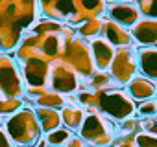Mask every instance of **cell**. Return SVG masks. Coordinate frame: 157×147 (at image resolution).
<instances>
[{"label": "cell", "mask_w": 157, "mask_h": 147, "mask_svg": "<svg viewBox=\"0 0 157 147\" xmlns=\"http://www.w3.org/2000/svg\"><path fill=\"white\" fill-rule=\"evenodd\" d=\"M140 129H142V132H146V134L157 136V116L144 118V120L140 121Z\"/></svg>", "instance_id": "d4e9b609"}, {"label": "cell", "mask_w": 157, "mask_h": 147, "mask_svg": "<svg viewBox=\"0 0 157 147\" xmlns=\"http://www.w3.org/2000/svg\"><path fill=\"white\" fill-rule=\"evenodd\" d=\"M0 92L8 99H21V76L10 57H0Z\"/></svg>", "instance_id": "5b68a950"}, {"label": "cell", "mask_w": 157, "mask_h": 147, "mask_svg": "<svg viewBox=\"0 0 157 147\" xmlns=\"http://www.w3.org/2000/svg\"><path fill=\"white\" fill-rule=\"evenodd\" d=\"M39 107H46V109H54V110H59V109H63L65 107V98L61 96V94H57V92H48V90H43L35 99H33Z\"/></svg>", "instance_id": "e0dca14e"}, {"label": "cell", "mask_w": 157, "mask_h": 147, "mask_svg": "<svg viewBox=\"0 0 157 147\" xmlns=\"http://www.w3.org/2000/svg\"><path fill=\"white\" fill-rule=\"evenodd\" d=\"M115 147H137L133 142V136H120L115 142Z\"/></svg>", "instance_id": "484cf974"}, {"label": "cell", "mask_w": 157, "mask_h": 147, "mask_svg": "<svg viewBox=\"0 0 157 147\" xmlns=\"http://www.w3.org/2000/svg\"><path fill=\"white\" fill-rule=\"evenodd\" d=\"M89 112L91 114L83 120L80 127V138L89 142L91 145L105 147L107 143L115 140V127L107 118L96 114L94 109H89Z\"/></svg>", "instance_id": "3957f363"}, {"label": "cell", "mask_w": 157, "mask_h": 147, "mask_svg": "<svg viewBox=\"0 0 157 147\" xmlns=\"http://www.w3.org/2000/svg\"><path fill=\"white\" fill-rule=\"evenodd\" d=\"M140 17H146L150 20H157V0H140L135 2Z\"/></svg>", "instance_id": "ffe728a7"}, {"label": "cell", "mask_w": 157, "mask_h": 147, "mask_svg": "<svg viewBox=\"0 0 157 147\" xmlns=\"http://www.w3.org/2000/svg\"><path fill=\"white\" fill-rule=\"evenodd\" d=\"M135 112L144 120V118H151V116H157V101L153 99H146V101H140L137 107H135Z\"/></svg>", "instance_id": "44dd1931"}, {"label": "cell", "mask_w": 157, "mask_h": 147, "mask_svg": "<svg viewBox=\"0 0 157 147\" xmlns=\"http://www.w3.org/2000/svg\"><path fill=\"white\" fill-rule=\"evenodd\" d=\"M85 116L83 110L80 107H74V105H65L61 109V123L65 125V129L72 131V129H80L83 123Z\"/></svg>", "instance_id": "9a60e30c"}, {"label": "cell", "mask_w": 157, "mask_h": 147, "mask_svg": "<svg viewBox=\"0 0 157 147\" xmlns=\"http://www.w3.org/2000/svg\"><path fill=\"white\" fill-rule=\"evenodd\" d=\"M137 66L146 79H157V46H142L137 52Z\"/></svg>", "instance_id": "8fae6325"}, {"label": "cell", "mask_w": 157, "mask_h": 147, "mask_svg": "<svg viewBox=\"0 0 157 147\" xmlns=\"http://www.w3.org/2000/svg\"><path fill=\"white\" fill-rule=\"evenodd\" d=\"M105 8H107V20L122 28H133L140 20V13L135 2H115L107 4Z\"/></svg>", "instance_id": "52a82bcc"}, {"label": "cell", "mask_w": 157, "mask_h": 147, "mask_svg": "<svg viewBox=\"0 0 157 147\" xmlns=\"http://www.w3.org/2000/svg\"><path fill=\"white\" fill-rule=\"evenodd\" d=\"M6 132L17 147H33L41 138V125L33 110L21 109L6 120Z\"/></svg>", "instance_id": "7a4b0ae2"}, {"label": "cell", "mask_w": 157, "mask_h": 147, "mask_svg": "<svg viewBox=\"0 0 157 147\" xmlns=\"http://www.w3.org/2000/svg\"><path fill=\"white\" fill-rule=\"evenodd\" d=\"M102 22H104V19H89V20H85L82 26H80V35L82 37H85V39H94V37H100V33H102Z\"/></svg>", "instance_id": "ac0fdd59"}, {"label": "cell", "mask_w": 157, "mask_h": 147, "mask_svg": "<svg viewBox=\"0 0 157 147\" xmlns=\"http://www.w3.org/2000/svg\"><path fill=\"white\" fill-rule=\"evenodd\" d=\"M128 92L133 99L137 101H146V99H151L157 90H155V83L146 79V77H133L129 83H128Z\"/></svg>", "instance_id": "4fadbf2b"}, {"label": "cell", "mask_w": 157, "mask_h": 147, "mask_svg": "<svg viewBox=\"0 0 157 147\" xmlns=\"http://www.w3.org/2000/svg\"><path fill=\"white\" fill-rule=\"evenodd\" d=\"M22 72H24V81L28 85V90H44L46 79L50 76L48 63L41 57L22 59Z\"/></svg>", "instance_id": "8992f818"}, {"label": "cell", "mask_w": 157, "mask_h": 147, "mask_svg": "<svg viewBox=\"0 0 157 147\" xmlns=\"http://www.w3.org/2000/svg\"><path fill=\"white\" fill-rule=\"evenodd\" d=\"M133 142L137 147H157V136H151L146 132H137L133 136Z\"/></svg>", "instance_id": "cb8c5ba5"}, {"label": "cell", "mask_w": 157, "mask_h": 147, "mask_svg": "<svg viewBox=\"0 0 157 147\" xmlns=\"http://www.w3.org/2000/svg\"><path fill=\"white\" fill-rule=\"evenodd\" d=\"M140 129V121L135 118H128L120 125V136H135Z\"/></svg>", "instance_id": "603a6c76"}, {"label": "cell", "mask_w": 157, "mask_h": 147, "mask_svg": "<svg viewBox=\"0 0 157 147\" xmlns=\"http://www.w3.org/2000/svg\"><path fill=\"white\" fill-rule=\"evenodd\" d=\"M102 33H104V39L115 48H128L129 44H131V33H129V30H126V28H122V26H118V24H115V22H111V20H104L102 22Z\"/></svg>", "instance_id": "7c38bea8"}, {"label": "cell", "mask_w": 157, "mask_h": 147, "mask_svg": "<svg viewBox=\"0 0 157 147\" xmlns=\"http://www.w3.org/2000/svg\"><path fill=\"white\" fill-rule=\"evenodd\" d=\"M111 77L118 85H128L133 77H137V55L135 52L128 48H117L113 63H111Z\"/></svg>", "instance_id": "277c9868"}, {"label": "cell", "mask_w": 157, "mask_h": 147, "mask_svg": "<svg viewBox=\"0 0 157 147\" xmlns=\"http://www.w3.org/2000/svg\"><path fill=\"white\" fill-rule=\"evenodd\" d=\"M65 147H85V142H83L80 136H74V134H72V136L68 138V142L65 143Z\"/></svg>", "instance_id": "4316f807"}, {"label": "cell", "mask_w": 157, "mask_h": 147, "mask_svg": "<svg viewBox=\"0 0 157 147\" xmlns=\"http://www.w3.org/2000/svg\"><path fill=\"white\" fill-rule=\"evenodd\" d=\"M0 147H11V142H10L8 134L2 129H0Z\"/></svg>", "instance_id": "83f0119b"}, {"label": "cell", "mask_w": 157, "mask_h": 147, "mask_svg": "<svg viewBox=\"0 0 157 147\" xmlns=\"http://www.w3.org/2000/svg\"><path fill=\"white\" fill-rule=\"evenodd\" d=\"M35 147H50V145H48V142H46L44 138H39V140H37V145H35Z\"/></svg>", "instance_id": "f1b7e54d"}, {"label": "cell", "mask_w": 157, "mask_h": 147, "mask_svg": "<svg viewBox=\"0 0 157 147\" xmlns=\"http://www.w3.org/2000/svg\"><path fill=\"white\" fill-rule=\"evenodd\" d=\"M155 90H157V85H155Z\"/></svg>", "instance_id": "f546056e"}, {"label": "cell", "mask_w": 157, "mask_h": 147, "mask_svg": "<svg viewBox=\"0 0 157 147\" xmlns=\"http://www.w3.org/2000/svg\"><path fill=\"white\" fill-rule=\"evenodd\" d=\"M82 105L87 109H98L104 114L117 118L120 121L131 118L135 114V105L129 96L120 90H105V92H80L78 96Z\"/></svg>", "instance_id": "6da1fadb"}, {"label": "cell", "mask_w": 157, "mask_h": 147, "mask_svg": "<svg viewBox=\"0 0 157 147\" xmlns=\"http://www.w3.org/2000/svg\"><path fill=\"white\" fill-rule=\"evenodd\" d=\"M131 39L142 48V46H155L157 44V20H139L131 30Z\"/></svg>", "instance_id": "30bf717a"}, {"label": "cell", "mask_w": 157, "mask_h": 147, "mask_svg": "<svg viewBox=\"0 0 157 147\" xmlns=\"http://www.w3.org/2000/svg\"><path fill=\"white\" fill-rule=\"evenodd\" d=\"M35 118L41 125V129L48 134L56 129H59L61 125V114L54 109H46V107H37L35 109Z\"/></svg>", "instance_id": "5bb4252c"}, {"label": "cell", "mask_w": 157, "mask_h": 147, "mask_svg": "<svg viewBox=\"0 0 157 147\" xmlns=\"http://www.w3.org/2000/svg\"><path fill=\"white\" fill-rule=\"evenodd\" d=\"M89 48H91V55H93L94 68H98L100 72H105V70L111 66L117 50H115L104 37H94V39H91Z\"/></svg>", "instance_id": "9c48e42d"}, {"label": "cell", "mask_w": 157, "mask_h": 147, "mask_svg": "<svg viewBox=\"0 0 157 147\" xmlns=\"http://www.w3.org/2000/svg\"><path fill=\"white\" fill-rule=\"evenodd\" d=\"M0 96H2V92H0Z\"/></svg>", "instance_id": "4dcf8cb0"}, {"label": "cell", "mask_w": 157, "mask_h": 147, "mask_svg": "<svg viewBox=\"0 0 157 147\" xmlns=\"http://www.w3.org/2000/svg\"><path fill=\"white\" fill-rule=\"evenodd\" d=\"M22 109V101L21 99H0V118L6 114H15V110Z\"/></svg>", "instance_id": "7402d4cb"}, {"label": "cell", "mask_w": 157, "mask_h": 147, "mask_svg": "<svg viewBox=\"0 0 157 147\" xmlns=\"http://www.w3.org/2000/svg\"><path fill=\"white\" fill-rule=\"evenodd\" d=\"M70 136H72V132H70L68 129H65V127H59V129H56V131L48 132V134L44 136V140L48 142V145H50V147H59V145L67 143Z\"/></svg>", "instance_id": "d6986e66"}, {"label": "cell", "mask_w": 157, "mask_h": 147, "mask_svg": "<svg viewBox=\"0 0 157 147\" xmlns=\"http://www.w3.org/2000/svg\"><path fill=\"white\" fill-rule=\"evenodd\" d=\"M87 85H89V88H91L93 92H105V90H113L118 83L111 77V74L98 72V74H94V76L89 77ZM89 88H87V90H89Z\"/></svg>", "instance_id": "2e32d148"}, {"label": "cell", "mask_w": 157, "mask_h": 147, "mask_svg": "<svg viewBox=\"0 0 157 147\" xmlns=\"http://www.w3.org/2000/svg\"><path fill=\"white\" fill-rule=\"evenodd\" d=\"M50 87H52V92L70 94L78 88V74L72 68H68L65 63L56 64L50 70Z\"/></svg>", "instance_id": "ba28073f"}]
</instances>
